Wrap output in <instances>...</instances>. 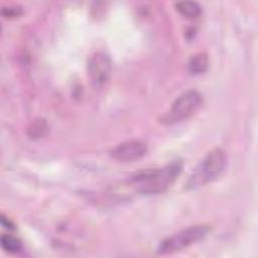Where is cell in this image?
Masks as SVG:
<instances>
[{"instance_id": "cell-1", "label": "cell", "mask_w": 258, "mask_h": 258, "mask_svg": "<svg viewBox=\"0 0 258 258\" xmlns=\"http://www.w3.org/2000/svg\"><path fill=\"white\" fill-rule=\"evenodd\" d=\"M182 170V162L174 160L163 167L146 169L133 178L138 185V191L144 195L160 194L167 189Z\"/></svg>"}, {"instance_id": "cell-2", "label": "cell", "mask_w": 258, "mask_h": 258, "mask_svg": "<svg viewBox=\"0 0 258 258\" xmlns=\"http://www.w3.org/2000/svg\"><path fill=\"white\" fill-rule=\"evenodd\" d=\"M227 166V154L221 148L211 150L185 182L186 189H197L220 177Z\"/></svg>"}, {"instance_id": "cell-3", "label": "cell", "mask_w": 258, "mask_h": 258, "mask_svg": "<svg viewBox=\"0 0 258 258\" xmlns=\"http://www.w3.org/2000/svg\"><path fill=\"white\" fill-rule=\"evenodd\" d=\"M211 231L212 227L206 224L189 226L163 239L158 245L157 253L160 255H165L181 251L182 249L204 240L211 233Z\"/></svg>"}, {"instance_id": "cell-4", "label": "cell", "mask_w": 258, "mask_h": 258, "mask_svg": "<svg viewBox=\"0 0 258 258\" xmlns=\"http://www.w3.org/2000/svg\"><path fill=\"white\" fill-rule=\"evenodd\" d=\"M203 104V96L197 90H188L179 95L171 105L167 114L162 117V122L172 124L182 121L195 114Z\"/></svg>"}, {"instance_id": "cell-5", "label": "cell", "mask_w": 258, "mask_h": 258, "mask_svg": "<svg viewBox=\"0 0 258 258\" xmlns=\"http://www.w3.org/2000/svg\"><path fill=\"white\" fill-rule=\"evenodd\" d=\"M88 76L96 88L104 86L110 79L112 63L108 54L102 51L95 52L88 60Z\"/></svg>"}, {"instance_id": "cell-6", "label": "cell", "mask_w": 258, "mask_h": 258, "mask_svg": "<svg viewBox=\"0 0 258 258\" xmlns=\"http://www.w3.org/2000/svg\"><path fill=\"white\" fill-rule=\"evenodd\" d=\"M147 152V145L141 140H130L116 145L111 150V156L122 162L140 159Z\"/></svg>"}, {"instance_id": "cell-7", "label": "cell", "mask_w": 258, "mask_h": 258, "mask_svg": "<svg viewBox=\"0 0 258 258\" xmlns=\"http://www.w3.org/2000/svg\"><path fill=\"white\" fill-rule=\"evenodd\" d=\"M175 9L177 12L187 19H195L202 13V7L195 1H181L175 3Z\"/></svg>"}, {"instance_id": "cell-8", "label": "cell", "mask_w": 258, "mask_h": 258, "mask_svg": "<svg viewBox=\"0 0 258 258\" xmlns=\"http://www.w3.org/2000/svg\"><path fill=\"white\" fill-rule=\"evenodd\" d=\"M188 71L194 75H200L205 73L209 68L208 55L204 52H199L194 54L187 63Z\"/></svg>"}, {"instance_id": "cell-9", "label": "cell", "mask_w": 258, "mask_h": 258, "mask_svg": "<svg viewBox=\"0 0 258 258\" xmlns=\"http://www.w3.org/2000/svg\"><path fill=\"white\" fill-rule=\"evenodd\" d=\"M2 248L11 254L18 253L21 250V242L12 235H3L1 237Z\"/></svg>"}, {"instance_id": "cell-10", "label": "cell", "mask_w": 258, "mask_h": 258, "mask_svg": "<svg viewBox=\"0 0 258 258\" xmlns=\"http://www.w3.org/2000/svg\"><path fill=\"white\" fill-rule=\"evenodd\" d=\"M47 124L44 120L38 119L31 123L30 127L28 128V135L31 138H40L47 132Z\"/></svg>"}, {"instance_id": "cell-11", "label": "cell", "mask_w": 258, "mask_h": 258, "mask_svg": "<svg viewBox=\"0 0 258 258\" xmlns=\"http://www.w3.org/2000/svg\"><path fill=\"white\" fill-rule=\"evenodd\" d=\"M1 13L4 17H17L22 14V9L20 6H17V5L7 6L2 8Z\"/></svg>"}, {"instance_id": "cell-12", "label": "cell", "mask_w": 258, "mask_h": 258, "mask_svg": "<svg viewBox=\"0 0 258 258\" xmlns=\"http://www.w3.org/2000/svg\"><path fill=\"white\" fill-rule=\"evenodd\" d=\"M1 225L7 229H13V224L3 216H1Z\"/></svg>"}]
</instances>
